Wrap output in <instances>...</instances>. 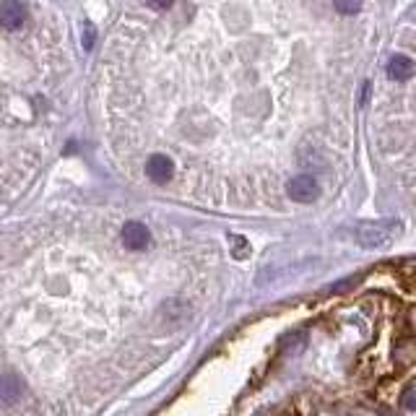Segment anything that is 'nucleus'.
<instances>
[{
  "mask_svg": "<svg viewBox=\"0 0 416 416\" xmlns=\"http://www.w3.org/2000/svg\"><path fill=\"white\" fill-rule=\"evenodd\" d=\"M414 70H416L414 60L406 58V55H393L390 63H388V76L393 78V81H409L414 76Z\"/></svg>",
  "mask_w": 416,
  "mask_h": 416,
  "instance_id": "nucleus-6",
  "label": "nucleus"
},
{
  "mask_svg": "<svg viewBox=\"0 0 416 416\" xmlns=\"http://www.w3.org/2000/svg\"><path fill=\"white\" fill-rule=\"evenodd\" d=\"M333 8H336L341 16H354L356 11L362 8V0H333Z\"/></svg>",
  "mask_w": 416,
  "mask_h": 416,
  "instance_id": "nucleus-10",
  "label": "nucleus"
},
{
  "mask_svg": "<svg viewBox=\"0 0 416 416\" xmlns=\"http://www.w3.org/2000/svg\"><path fill=\"white\" fill-rule=\"evenodd\" d=\"M122 245L128 250H146L151 245V232L144 227V224H138V221H128L125 227H122Z\"/></svg>",
  "mask_w": 416,
  "mask_h": 416,
  "instance_id": "nucleus-4",
  "label": "nucleus"
},
{
  "mask_svg": "<svg viewBox=\"0 0 416 416\" xmlns=\"http://www.w3.org/2000/svg\"><path fill=\"white\" fill-rule=\"evenodd\" d=\"M401 232L398 221H362L354 227V240L364 250H385Z\"/></svg>",
  "mask_w": 416,
  "mask_h": 416,
  "instance_id": "nucleus-1",
  "label": "nucleus"
},
{
  "mask_svg": "<svg viewBox=\"0 0 416 416\" xmlns=\"http://www.w3.org/2000/svg\"><path fill=\"white\" fill-rule=\"evenodd\" d=\"M16 395H21V385H16V378L3 380V401L11 406L16 401Z\"/></svg>",
  "mask_w": 416,
  "mask_h": 416,
  "instance_id": "nucleus-9",
  "label": "nucleus"
},
{
  "mask_svg": "<svg viewBox=\"0 0 416 416\" xmlns=\"http://www.w3.org/2000/svg\"><path fill=\"white\" fill-rule=\"evenodd\" d=\"M227 242H229V247H232V255H235L237 260H245V257L250 255V242L242 235H229Z\"/></svg>",
  "mask_w": 416,
  "mask_h": 416,
  "instance_id": "nucleus-7",
  "label": "nucleus"
},
{
  "mask_svg": "<svg viewBox=\"0 0 416 416\" xmlns=\"http://www.w3.org/2000/svg\"><path fill=\"white\" fill-rule=\"evenodd\" d=\"M83 45H86V50H91V45H94V26L91 23H86V42Z\"/></svg>",
  "mask_w": 416,
  "mask_h": 416,
  "instance_id": "nucleus-13",
  "label": "nucleus"
},
{
  "mask_svg": "<svg viewBox=\"0 0 416 416\" xmlns=\"http://www.w3.org/2000/svg\"><path fill=\"white\" fill-rule=\"evenodd\" d=\"M401 409L409 411V414H416V380L403 388V393H401Z\"/></svg>",
  "mask_w": 416,
  "mask_h": 416,
  "instance_id": "nucleus-8",
  "label": "nucleus"
},
{
  "mask_svg": "<svg viewBox=\"0 0 416 416\" xmlns=\"http://www.w3.org/2000/svg\"><path fill=\"white\" fill-rule=\"evenodd\" d=\"M287 193L297 203H312L320 193V185L312 174H297L287 182Z\"/></svg>",
  "mask_w": 416,
  "mask_h": 416,
  "instance_id": "nucleus-2",
  "label": "nucleus"
},
{
  "mask_svg": "<svg viewBox=\"0 0 416 416\" xmlns=\"http://www.w3.org/2000/svg\"><path fill=\"white\" fill-rule=\"evenodd\" d=\"M174 0H149V6L156 8V11H166V8L172 6Z\"/></svg>",
  "mask_w": 416,
  "mask_h": 416,
  "instance_id": "nucleus-12",
  "label": "nucleus"
},
{
  "mask_svg": "<svg viewBox=\"0 0 416 416\" xmlns=\"http://www.w3.org/2000/svg\"><path fill=\"white\" fill-rule=\"evenodd\" d=\"M359 281H362V276H348V279L338 281V284H333L331 292H333V294H341V292H348V289H354L356 284H359Z\"/></svg>",
  "mask_w": 416,
  "mask_h": 416,
  "instance_id": "nucleus-11",
  "label": "nucleus"
},
{
  "mask_svg": "<svg viewBox=\"0 0 416 416\" xmlns=\"http://www.w3.org/2000/svg\"><path fill=\"white\" fill-rule=\"evenodd\" d=\"M146 174H149V180L151 182L164 185V182L172 180V174H174L172 159L164 156V154H154V156H149V161H146Z\"/></svg>",
  "mask_w": 416,
  "mask_h": 416,
  "instance_id": "nucleus-3",
  "label": "nucleus"
},
{
  "mask_svg": "<svg viewBox=\"0 0 416 416\" xmlns=\"http://www.w3.org/2000/svg\"><path fill=\"white\" fill-rule=\"evenodd\" d=\"M0 21L11 31L18 29L26 21V8H23L21 0H3V6H0Z\"/></svg>",
  "mask_w": 416,
  "mask_h": 416,
  "instance_id": "nucleus-5",
  "label": "nucleus"
}]
</instances>
